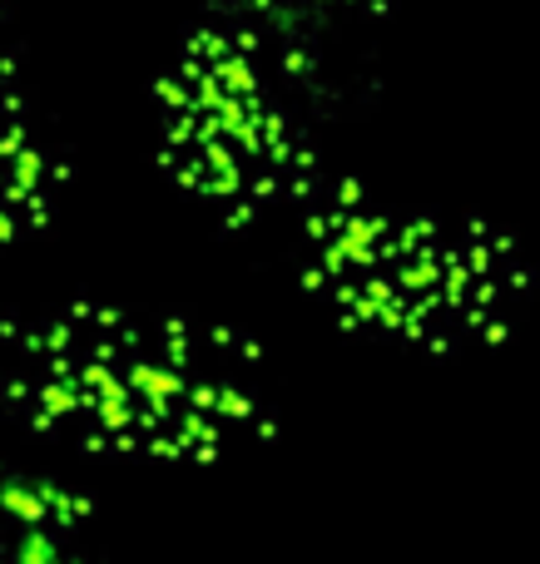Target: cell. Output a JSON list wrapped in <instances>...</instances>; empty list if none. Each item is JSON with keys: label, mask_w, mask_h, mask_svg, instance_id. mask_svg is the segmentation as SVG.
I'll use <instances>...</instances> for the list:
<instances>
[{"label": "cell", "mask_w": 540, "mask_h": 564, "mask_svg": "<svg viewBox=\"0 0 540 564\" xmlns=\"http://www.w3.org/2000/svg\"><path fill=\"white\" fill-rule=\"evenodd\" d=\"M0 416L95 460L214 466L268 436L273 397L248 332L79 297L0 322Z\"/></svg>", "instance_id": "6da1fadb"}, {"label": "cell", "mask_w": 540, "mask_h": 564, "mask_svg": "<svg viewBox=\"0 0 540 564\" xmlns=\"http://www.w3.org/2000/svg\"><path fill=\"white\" fill-rule=\"evenodd\" d=\"M15 89H20V59H15V45H10L6 10H0V99L15 95Z\"/></svg>", "instance_id": "52a82bcc"}, {"label": "cell", "mask_w": 540, "mask_h": 564, "mask_svg": "<svg viewBox=\"0 0 540 564\" xmlns=\"http://www.w3.org/2000/svg\"><path fill=\"white\" fill-rule=\"evenodd\" d=\"M208 6L263 20V25H278V30H293V35H317L323 25H337V20L387 15L397 0H208Z\"/></svg>", "instance_id": "8992f818"}, {"label": "cell", "mask_w": 540, "mask_h": 564, "mask_svg": "<svg viewBox=\"0 0 540 564\" xmlns=\"http://www.w3.org/2000/svg\"><path fill=\"white\" fill-rule=\"evenodd\" d=\"M69 184V164L45 134L30 105L15 95L0 99V248L30 243L45 234Z\"/></svg>", "instance_id": "5b68a950"}, {"label": "cell", "mask_w": 540, "mask_h": 564, "mask_svg": "<svg viewBox=\"0 0 540 564\" xmlns=\"http://www.w3.org/2000/svg\"><path fill=\"white\" fill-rule=\"evenodd\" d=\"M327 89L313 35L214 10L154 85L164 178L224 228L298 214L327 178Z\"/></svg>", "instance_id": "3957f363"}, {"label": "cell", "mask_w": 540, "mask_h": 564, "mask_svg": "<svg viewBox=\"0 0 540 564\" xmlns=\"http://www.w3.org/2000/svg\"><path fill=\"white\" fill-rule=\"evenodd\" d=\"M298 282L353 337L426 357L506 341L536 292L521 243L496 224L387 204L333 174L298 208Z\"/></svg>", "instance_id": "7a4b0ae2"}, {"label": "cell", "mask_w": 540, "mask_h": 564, "mask_svg": "<svg viewBox=\"0 0 540 564\" xmlns=\"http://www.w3.org/2000/svg\"><path fill=\"white\" fill-rule=\"evenodd\" d=\"M95 510L79 490L0 466V564H95Z\"/></svg>", "instance_id": "277c9868"}]
</instances>
